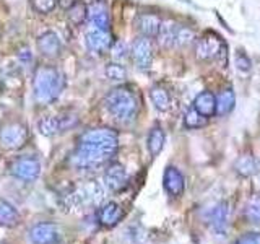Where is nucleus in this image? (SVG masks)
I'll return each mask as SVG.
<instances>
[{
  "instance_id": "nucleus-2",
  "label": "nucleus",
  "mask_w": 260,
  "mask_h": 244,
  "mask_svg": "<svg viewBox=\"0 0 260 244\" xmlns=\"http://www.w3.org/2000/svg\"><path fill=\"white\" fill-rule=\"evenodd\" d=\"M104 106L111 116L120 124L134 122L140 111V100L137 93L128 86H116L106 95Z\"/></svg>"
},
{
  "instance_id": "nucleus-31",
  "label": "nucleus",
  "mask_w": 260,
  "mask_h": 244,
  "mask_svg": "<svg viewBox=\"0 0 260 244\" xmlns=\"http://www.w3.org/2000/svg\"><path fill=\"white\" fill-rule=\"evenodd\" d=\"M32 8L41 15H49L57 7V0H31Z\"/></svg>"
},
{
  "instance_id": "nucleus-10",
  "label": "nucleus",
  "mask_w": 260,
  "mask_h": 244,
  "mask_svg": "<svg viewBox=\"0 0 260 244\" xmlns=\"http://www.w3.org/2000/svg\"><path fill=\"white\" fill-rule=\"evenodd\" d=\"M130 55H132L134 64L137 69L148 70L153 62V46L150 38L140 36L134 41L132 47H130Z\"/></svg>"
},
{
  "instance_id": "nucleus-7",
  "label": "nucleus",
  "mask_w": 260,
  "mask_h": 244,
  "mask_svg": "<svg viewBox=\"0 0 260 244\" xmlns=\"http://www.w3.org/2000/svg\"><path fill=\"white\" fill-rule=\"evenodd\" d=\"M28 142V129L21 122H7L0 127V145L5 150H18Z\"/></svg>"
},
{
  "instance_id": "nucleus-1",
  "label": "nucleus",
  "mask_w": 260,
  "mask_h": 244,
  "mask_svg": "<svg viewBox=\"0 0 260 244\" xmlns=\"http://www.w3.org/2000/svg\"><path fill=\"white\" fill-rule=\"evenodd\" d=\"M119 143H100L78 140L77 150L70 157L72 166L77 169H94L106 165L117 153Z\"/></svg>"
},
{
  "instance_id": "nucleus-25",
  "label": "nucleus",
  "mask_w": 260,
  "mask_h": 244,
  "mask_svg": "<svg viewBox=\"0 0 260 244\" xmlns=\"http://www.w3.org/2000/svg\"><path fill=\"white\" fill-rule=\"evenodd\" d=\"M177 26H179V24H176L174 21H162L161 23V28H159V33H158L156 38L159 39V44L162 47L174 46Z\"/></svg>"
},
{
  "instance_id": "nucleus-24",
  "label": "nucleus",
  "mask_w": 260,
  "mask_h": 244,
  "mask_svg": "<svg viewBox=\"0 0 260 244\" xmlns=\"http://www.w3.org/2000/svg\"><path fill=\"white\" fill-rule=\"evenodd\" d=\"M234 169L239 176L249 177L252 174L258 173V163L254 157H250V155H244V157H239L238 161H236Z\"/></svg>"
},
{
  "instance_id": "nucleus-34",
  "label": "nucleus",
  "mask_w": 260,
  "mask_h": 244,
  "mask_svg": "<svg viewBox=\"0 0 260 244\" xmlns=\"http://www.w3.org/2000/svg\"><path fill=\"white\" fill-rule=\"evenodd\" d=\"M236 244H260V231L244 233L241 238L236 241Z\"/></svg>"
},
{
  "instance_id": "nucleus-8",
  "label": "nucleus",
  "mask_w": 260,
  "mask_h": 244,
  "mask_svg": "<svg viewBox=\"0 0 260 244\" xmlns=\"http://www.w3.org/2000/svg\"><path fill=\"white\" fill-rule=\"evenodd\" d=\"M78 117L72 112H62L59 116H46L39 120L38 129L46 137H54L60 132H65L70 127L77 126Z\"/></svg>"
},
{
  "instance_id": "nucleus-4",
  "label": "nucleus",
  "mask_w": 260,
  "mask_h": 244,
  "mask_svg": "<svg viewBox=\"0 0 260 244\" xmlns=\"http://www.w3.org/2000/svg\"><path fill=\"white\" fill-rule=\"evenodd\" d=\"M10 174L23 182H32L36 181L41 174V163L32 155H23V157L15 158L10 166H8Z\"/></svg>"
},
{
  "instance_id": "nucleus-26",
  "label": "nucleus",
  "mask_w": 260,
  "mask_h": 244,
  "mask_svg": "<svg viewBox=\"0 0 260 244\" xmlns=\"http://www.w3.org/2000/svg\"><path fill=\"white\" fill-rule=\"evenodd\" d=\"M67 18L72 26H80L88 18V7L83 2H75L67 10Z\"/></svg>"
},
{
  "instance_id": "nucleus-33",
  "label": "nucleus",
  "mask_w": 260,
  "mask_h": 244,
  "mask_svg": "<svg viewBox=\"0 0 260 244\" xmlns=\"http://www.w3.org/2000/svg\"><path fill=\"white\" fill-rule=\"evenodd\" d=\"M236 67H238L241 72H249L252 69V62L247 57V54H244L242 51L236 54Z\"/></svg>"
},
{
  "instance_id": "nucleus-32",
  "label": "nucleus",
  "mask_w": 260,
  "mask_h": 244,
  "mask_svg": "<svg viewBox=\"0 0 260 244\" xmlns=\"http://www.w3.org/2000/svg\"><path fill=\"white\" fill-rule=\"evenodd\" d=\"M109 51H111V55L117 60H124L128 55V47L125 43H122V41H116V43L111 46Z\"/></svg>"
},
{
  "instance_id": "nucleus-6",
  "label": "nucleus",
  "mask_w": 260,
  "mask_h": 244,
  "mask_svg": "<svg viewBox=\"0 0 260 244\" xmlns=\"http://www.w3.org/2000/svg\"><path fill=\"white\" fill-rule=\"evenodd\" d=\"M101 199H103V187L96 181H86L85 184L75 187V189L67 195L70 207L91 205V203L100 202Z\"/></svg>"
},
{
  "instance_id": "nucleus-12",
  "label": "nucleus",
  "mask_w": 260,
  "mask_h": 244,
  "mask_svg": "<svg viewBox=\"0 0 260 244\" xmlns=\"http://www.w3.org/2000/svg\"><path fill=\"white\" fill-rule=\"evenodd\" d=\"M98 223L104 228H112L119 225L125 217V211L117 202H106L98 208Z\"/></svg>"
},
{
  "instance_id": "nucleus-5",
  "label": "nucleus",
  "mask_w": 260,
  "mask_h": 244,
  "mask_svg": "<svg viewBox=\"0 0 260 244\" xmlns=\"http://www.w3.org/2000/svg\"><path fill=\"white\" fill-rule=\"evenodd\" d=\"M28 239L31 244H60L63 233L54 222H39L28 230Z\"/></svg>"
},
{
  "instance_id": "nucleus-17",
  "label": "nucleus",
  "mask_w": 260,
  "mask_h": 244,
  "mask_svg": "<svg viewBox=\"0 0 260 244\" xmlns=\"http://www.w3.org/2000/svg\"><path fill=\"white\" fill-rule=\"evenodd\" d=\"M60 39L54 31H47L41 35L38 39V49L39 52L46 57H57L60 54Z\"/></svg>"
},
{
  "instance_id": "nucleus-21",
  "label": "nucleus",
  "mask_w": 260,
  "mask_h": 244,
  "mask_svg": "<svg viewBox=\"0 0 260 244\" xmlns=\"http://www.w3.org/2000/svg\"><path fill=\"white\" fill-rule=\"evenodd\" d=\"M20 214L10 202L0 199V226L5 228H13L20 223Z\"/></svg>"
},
{
  "instance_id": "nucleus-29",
  "label": "nucleus",
  "mask_w": 260,
  "mask_h": 244,
  "mask_svg": "<svg viewBox=\"0 0 260 244\" xmlns=\"http://www.w3.org/2000/svg\"><path fill=\"white\" fill-rule=\"evenodd\" d=\"M104 73H106V77L112 81H124L127 78V70L124 65L119 62H111L106 65Z\"/></svg>"
},
{
  "instance_id": "nucleus-14",
  "label": "nucleus",
  "mask_w": 260,
  "mask_h": 244,
  "mask_svg": "<svg viewBox=\"0 0 260 244\" xmlns=\"http://www.w3.org/2000/svg\"><path fill=\"white\" fill-rule=\"evenodd\" d=\"M86 46L94 54H104L108 52L112 46V36L109 31L103 29H89L86 33Z\"/></svg>"
},
{
  "instance_id": "nucleus-18",
  "label": "nucleus",
  "mask_w": 260,
  "mask_h": 244,
  "mask_svg": "<svg viewBox=\"0 0 260 244\" xmlns=\"http://www.w3.org/2000/svg\"><path fill=\"white\" fill-rule=\"evenodd\" d=\"M230 220V205L228 202H219L218 205L210 211V223L216 233H224Z\"/></svg>"
},
{
  "instance_id": "nucleus-27",
  "label": "nucleus",
  "mask_w": 260,
  "mask_h": 244,
  "mask_svg": "<svg viewBox=\"0 0 260 244\" xmlns=\"http://www.w3.org/2000/svg\"><path fill=\"white\" fill-rule=\"evenodd\" d=\"M208 124V117L202 116V114L193 109V108H189L184 114V126L187 129H202Z\"/></svg>"
},
{
  "instance_id": "nucleus-11",
  "label": "nucleus",
  "mask_w": 260,
  "mask_h": 244,
  "mask_svg": "<svg viewBox=\"0 0 260 244\" xmlns=\"http://www.w3.org/2000/svg\"><path fill=\"white\" fill-rule=\"evenodd\" d=\"M127 181H128V174H127V169L124 165L114 161L108 168H106L104 176H103V182L109 192L122 191L127 186Z\"/></svg>"
},
{
  "instance_id": "nucleus-19",
  "label": "nucleus",
  "mask_w": 260,
  "mask_h": 244,
  "mask_svg": "<svg viewBox=\"0 0 260 244\" xmlns=\"http://www.w3.org/2000/svg\"><path fill=\"white\" fill-rule=\"evenodd\" d=\"M192 108L197 109L202 116L211 117V116H215V112H216V98L211 92H202L195 96Z\"/></svg>"
},
{
  "instance_id": "nucleus-16",
  "label": "nucleus",
  "mask_w": 260,
  "mask_h": 244,
  "mask_svg": "<svg viewBox=\"0 0 260 244\" xmlns=\"http://www.w3.org/2000/svg\"><path fill=\"white\" fill-rule=\"evenodd\" d=\"M88 20L93 24V28L109 31L111 26V15L108 7L103 2H94L88 7Z\"/></svg>"
},
{
  "instance_id": "nucleus-20",
  "label": "nucleus",
  "mask_w": 260,
  "mask_h": 244,
  "mask_svg": "<svg viewBox=\"0 0 260 244\" xmlns=\"http://www.w3.org/2000/svg\"><path fill=\"white\" fill-rule=\"evenodd\" d=\"M216 116H228L236 106V95L233 88H224L221 89L216 96Z\"/></svg>"
},
{
  "instance_id": "nucleus-28",
  "label": "nucleus",
  "mask_w": 260,
  "mask_h": 244,
  "mask_svg": "<svg viewBox=\"0 0 260 244\" xmlns=\"http://www.w3.org/2000/svg\"><path fill=\"white\" fill-rule=\"evenodd\" d=\"M244 217L252 225H260V197L250 199L244 208Z\"/></svg>"
},
{
  "instance_id": "nucleus-15",
  "label": "nucleus",
  "mask_w": 260,
  "mask_h": 244,
  "mask_svg": "<svg viewBox=\"0 0 260 244\" xmlns=\"http://www.w3.org/2000/svg\"><path fill=\"white\" fill-rule=\"evenodd\" d=\"M162 20L154 13H140L135 18V28L145 38H156Z\"/></svg>"
},
{
  "instance_id": "nucleus-9",
  "label": "nucleus",
  "mask_w": 260,
  "mask_h": 244,
  "mask_svg": "<svg viewBox=\"0 0 260 244\" xmlns=\"http://www.w3.org/2000/svg\"><path fill=\"white\" fill-rule=\"evenodd\" d=\"M224 46L226 44L223 38H219L215 33H207L205 36H202L195 41V55H197L200 60L216 59L219 51H221Z\"/></svg>"
},
{
  "instance_id": "nucleus-13",
  "label": "nucleus",
  "mask_w": 260,
  "mask_h": 244,
  "mask_svg": "<svg viewBox=\"0 0 260 244\" xmlns=\"http://www.w3.org/2000/svg\"><path fill=\"white\" fill-rule=\"evenodd\" d=\"M162 186L171 197H181L185 191V177L176 166H168L162 174Z\"/></svg>"
},
{
  "instance_id": "nucleus-23",
  "label": "nucleus",
  "mask_w": 260,
  "mask_h": 244,
  "mask_svg": "<svg viewBox=\"0 0 260 244\" xmlns=\"http://www.w3.org/2000/svg\"><path fill=\"white\" fill-rule=\"evenodd\" d=\"M166 142V134L159 126H154L150 134H148V140H146V146H148V151L151 157H158L161 153L162 146H165Z\"/></svg>"
},
{
  "instance_id": "nucleus-3",
  "label": "nucleus",
  "mask_w": 260,
  "mask_h": 244,
  "mask_svg": "<svg viewBox=\"0 0 260 244\" xmlns=\"http://www.w3.org/2000/svg\"><path fill=\"white\" fill-rule=\"evenodd\" d=\"M65 86L63 73L52 65H39L32 78V95L39 104H51L60 96Z\"/></svg>"
},
{
  "instance_id": "nucleus-30",
  "label": "nucleus",
  "mask_w": 260,
  "mask_h": 244,
  "mask_svg": "<svg viewBox=\"0 0 260 244\" xmlns=\"http://www.w3.org/2000/svg\"><path fill=\"white\" fill-rule=\"evenodd\" d=\"M195 41V33L190 29V28H187V26H177V31H176V41H174V44L176 46H189L192 44Z\"/></svg>"
},
{
  "instance_id": "nucleus-22",
  "label": "nucleus",
  "mask_w": 260,
  "mask_h": 244,
  "mask_svg": "<svg viewBox=\"0 0 260 244\" xmlns=\"http://www.w3.org/2000/svg\"><path fill=\"white\" fill-rule=\"evenodd\" d=\"M150 100L153 106L161 112H166L171 108V95L169 92L161 85H154L150 89Z\"/></svg>"
},
{
  "instance_id": "nucleus-35",
  "label": "nucleus",
  "mask_w": 260,
  "mask_h": 244,
  "mask_svg": "<svg viewBox=\"0 0 260 244\" xmlns=\"http://www.w3.org/2000/svg\"><path fill=\"white\" fill-rule=\"evenodd\" d=\"M75 2H77V0H57V4H60V7L63 8V10H69V8Z\"/></svg>"
}]
</instances>
